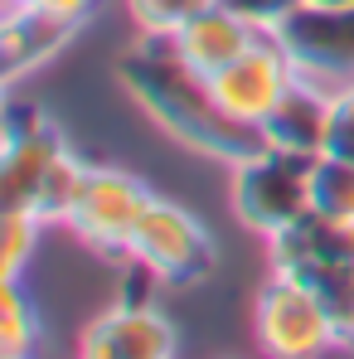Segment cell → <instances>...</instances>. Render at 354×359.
Segmentation results:
<instances>
[{
    "label": "cell",
    "instance_id": "d6986e66",
    "mask_svg": "<svg viewBox=\"0 0 354 359\" xmlns=\"http://www.w3.org/2000/svg\"><path fill=\"white\" fill-rule=\"evenodd\" d=\"M156 287H165V282H161V272L146 257L126 252L117 262V301L121 306H156Z\"/></svg>",
    "mask_w": 354,
    "mask_h": 359
},
{
    "label": "cell",
    "instance_id": "4fadbf2b",
    "mask_svg": "<svg viewBox=\"0 0 354 359\" xmlns=\"http://www.w3.org/2000/svg\"><path fill=\"white\" fill-rule=\"evenodd\" d=\"M78 34V20H63L54 10L39 5H20L0 15V63H5V83H15L20 73L49 63L54 54L68 49V39Z\"/></svg>",
    "mask_w": 354,
    "mask_h": 359
},
{
    "label": "cell",
    "instance_id": "3957f363",
    "mask_svg": "<svg viewBox=\"0 0 354 359\" xmlns=\"http://www.w3.org/2000/svg\"><path fill=\"white\" fill-rule=\"evenodd\" d=\"M146 204H151V184L141 175L117 170V165H93L63 229H73L97 257H107L117 267L131 252V238H136V224H141Z\"/></svg>",
    "mask_w": 354,
    "mask_h": 359
},
{
    "label": "cell",
    "instance_id": "44dd1931",
    "mask_svg": "<svg viewBox=\"0 0 354 359\" xmlns=\"http://www.w3.org/2000/svg\"><path fill=\"white\" fill-rule=\"evenodd\" d=\"M224 5H229L233 15H243L247 25H257L262 34H272V29H277L292 10H301L306 0H224Z\"/></svg>",
    "mask_w": 354,
    "mask_h": 359
},
{
    "label": "cell",
    "instance_id": "cb8c5ba5",
    "mask_svg": "<svg viewBox=\"0 0 354 359\" xmlns=\"http://www.w3.org/2000/svg\"><path fill=\"white\" fill-rule=\"evenodd\" d=\"M320 5H354V0H320Z\"/></svg>",
    "mask_w": 354,
    "mask_h": 359
},
{
    "label": "cell",
    "instance_id": "e0dca14e",
    "mask_svg": "<svg viewBox=\"0 0 354 359\" xmlns=\"http://www.w3.org/2000/svg\"><path fill=\"white\" fill-rule=\"evenodd\" d=\"M39 219L34 209H5L0 214V277H20L29 252L39 248Z\"/></svg>",
    "mask_w": 354,
    "mask_h": 359
},
{
    "label": "cell",
    "instance_id": "2e32d148",
    "mask_svg": "<svg viewBox=\"0 0 354 359\" xmlns=\"http://www.w3.org/2000/svg\"><path fill=\"white\" fill-rule=\"evenodd\" d=\"M39 340V311L20 292V277H0V355L20 359Z\"/></svg>",
    "mask_w": 354,
    "mask_h": 359
},
{
    "label": "cell",
    "instance_id": "277c9868",
    "mask_svg": "<svg viewBox=\"0 0 354 359\" xmlns=\"http://www.w3.org/2000/svg\"><path fill=\"white\" fill-rule=\"evenodd\" d=\"M252 330H257V345L272 359H315L325 350H340V335H335L325 306L292 272H272L262 282Z\"/></svg>",
    "mask_w": 354,
    "mask_h": 359
},
{
    "label": "cell",
    "instance_id": "6da1fadb",
    "mask_svg": "<svg viewBox=\"0 0 354 359\" xmlns=\"http://www.w3.org/2000/svg\"><path fill=\"white\" fill-rule=\"evenodd\" d=\"M112 78L117 88L156 121L175 146L194 151V156H209V161H229L238 165L243 156H252L262 146L257 126H243L233 121L204 73H194L189 63L175 54L170 39H151L141 34V44L121 49L112 63Z\"/></svg>",
    "mask_w": 354,
    "mask_h": 359
},
{
    "label": "cell",
    "instance_id": "52a82bcc",
    "mask_svg": "<svg viewBox=\"0 0 354 359\" xmlns=\"http://www.w3.org/2000/svg\"><path fill=\"white\" fill-rule=\"evenodd\" d=\"M277 44L287 49V59L296 63V73L306 78H354V5H320L306 0L301 10H292L277 29Z\"/></svg>",
    "mask_w": 354,
    "mask_h": 359
},
{
    "label": "cell",
    "instance_id": "8fae6325",
    "mask_svg": "<svg viewBox=\"0 0 354 359\" xmlns=\"http://www.w3.org/2000/svg\"><path fill=\"white\" fill-rule=\"evenodd\" d=\"M267 262H272V272H292V277L325 267V262H354V224L306 209L301 219H292L287 229H277L267 238Z\"/></svg>",
    "mask_w": 354,
    "mask_h": 359
},
{
    "label": "cell",
    "instance_id": "5b68a950",
    "mask_svg": "<svg viewBox=\"0 0 354 359\" xmlns=\"http://www.w3.org/2000/svg\"><path fill=\"white\" fill-rule=\"evenodd\" d=\"M131 252L146 257L161 272L165 287H199L219 267V243H214V233L189 209H179L175 199H161V194H151V204H146V214L136 224Z\"/></svg>",
    "mask_w": 354,
    "mask_h": 359
},
{
    "label": "cell",
    "instance_id": "8992f818",
    "mask_svg": "<svg viewBox=\"0 0 354 359\" xmlns=\"http://www.w3.org/2000/svg\"><path fill=\"white\" fill-rule=\"evenodd\" d=\"M68 151V136L34 102H10L0 121V209H29L49 165Z\"/></svg>",
    "mask_w": 354,
    "mask_h": 359
},
{
    "label": "cell",
    "instance_id": "9c48e42d",
    "mask_svg": "<svg viewBox=\"0 0 354 359\" xmlns=\"http://www.w3.org/2000/svg\"><path fill=\"white\" fill-rule=\"evenodd\" d=\"M83 359H175L179 355V330L170 316L156 306H107L93 316L78 335Z\"/></svg>",
    "mask_w": 354,
    "mask_h": 359
},
{
    "label": "cell",
    "instance_id": "ba28073f",
    "mask_svg": "<svg viewBox=\"0 0 354 359\" xmlns=\"http://www.w3.org/2000/svg\"><path fill=\"white\" fill-rule=\"evenodd\" d=\"M296 83V63L287 59V49L277 44V34H257L229 68H219L209 78L219 107L243 126H257L277 107V97Z\"/></svg>",
    "mask_w": 354,
    "mask_h": 359
},
{
    "label": "cell",
    "instance_id": "7402d4cb",
    "mask_svg": "<svg viewBox=\"0 0 354 359\" xmlns=\"http://www.w3.org/2000/svg\"><path fill=\"white\" fill-rule=\"evenodd\" d=\"M29 5H39V10H54V15H63V20H88L93 10H97V0H29Z\"/></svg>",
    "mask_w": 354,
    "mask_h": 359
},
{
    "label": "cell",
    "instance_id": "7c38bea8",
    "mask_svg": "<svg viewBox=\"0 0 354 359\" xmlns=\"http://www.w3.org/2000/svg\"><path fill=\"white\" fill-rule=\"evenodd\" d=\"M262 29L257 25H247L243 15H233L224 0H209L204 10H194L184 25H179L175 34H170V44H175V54L194 73H204V78H214L219 68H229V63L257 39Z\"/></svg>",
    "mask_w": 354,
    "mask_h": 359
},
{
    "label": "cell",
    "instance_id": "7a4b0ae2",
    "mask_svg": "<svg viewBox=\"0 0 354 359\" xmlns=\"http://www.w3.org/2000/svg\"><path fill=\"white\" fill-rule=\"evenodd\" d=\"M229 204L243 229L272 238L277 229H287L292 219L311 209V161L277 151V146H257L252 156H243L233 165Z\"/></svg>",
    "mask_w": 354,
    "mask_h": 359
},
{
    "label": "cell",
    "instance_id": "ac0fdd59",
    "mask_svg": "<svg viewBox=\"0 0 354 359\" xmlns=\"http://www.w3.org/2000/svg\"><path fill=\"white\" fill-rule=\"evenodd\" d=\"M209 0H126V15H131V25L141 29V34H151V39H170L179 25L194 15V10H204Z\"/></svg>",
    "mask_w": 354,
    "mask_h": 359
},
{
    "label": "cell",
    "instance_id": "603a6c76",
    "mask_svg": "<svg viewBox=\"0 0 354 359\" xmlns=\"http://www.w3.org/2000/svg\"><path fill=\"white\" fill-rule=\"evenodd\" d=\"M20 5H29V0H0V15H5V10H20Z\"/></svg>",
    "mask_w": 354,
    "mask_h": 359
},
{
    "label": "cell",
    "instance_id": "5bb4252c",
    "mask_svg": "<svg viewBox=\"0 0 354 359\" xmlns=\"http://www.w3.org/2000/svg\"><path fill=\"white\" fill-rule=\"evenodd\" d=\"M88 161L68 146L59 161L49 165V175H44V184H39V194H34V219L39 224H68V214H73V204H78V194H83V184H88Z\"/></svg>",
    "mask_w": 354,
    "mask_h": 359
},
{
    "label": "cell",
    "instance_id": "30bf717a",
    "mask_svg": "<svg viewBox=\"0 0 354 359\" xmlns=\"http://www.w3.org/2000/svg\"><path fill=\"white\" fill-rule=\"evenodd\" d=\"M330 102H335V93H325L320 78L296 73V83L277 97V107L257 121L262 146L292 151L301 161L325 156V141H330Z\"/></svg>",
    "mask_w": 354,
    "mask_h": 359
},
{
    "label": "cell",
    "instance_id": "ffe728a7",
    "mask_svg": "<svg viewBox=\"0 0 354 359\" xmlns=\"http://www.w3.org/2000/svg\"><path fill=\"white\" fill-rule=\"evenodd\" d=\"M325 151L354 161V78L345 83V88H335V102H330V141H325Z\"/></svg>",
    "mask_w": 354,
    "mask_h": 359
},
{
    "label": "cell",
    "instance_id": "9a60e30c",
    "mask_svg": "<svg viewBox=\"0 0 354 359\" xmlns=\"http://www.w3.org/2000/svg\"><path fill=\"white\" fill-rule=\"evenodd\" d=\"M311 209L354 224V161L350 156H315L311 161Z\"/></svg>",
    "mask_w": 354,
    "mask_h": 359
}]
</instances>
